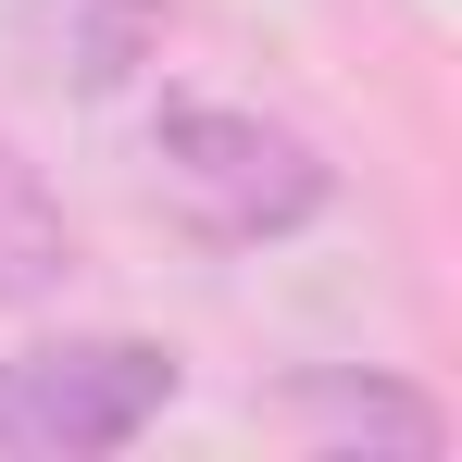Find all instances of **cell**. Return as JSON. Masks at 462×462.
I'll return each instance as SVG.
<instances>
[{
	"mask_svg": "<svg viewBox=\"0 0 462 462\" xmlns=\"http://www.w3.org/2000/svg\"><path fill=\"white\" fill-rule=\"evenodd\" d=\"M151 162L175 188V213L226 250H263V237H300L325 200H337V162L312 151L300 125L275 113H237V100H162Z\"/></svg>",
	"mask_w": 462,
	"mask_h": 462,
	"instance_id": "cell-1",
	"label": "cell"
},
{
	"mask_svg": "<svg viewBox=\"0 0 462 462\" xmlns=\"http://www.w3.org/2000/svg\"><path fill=\"white\" fill-rule=\"evenodd\" d=\"M175 400V350L151 337H51L0 363V450L13 462H100Z\"/></svg>",
	"mask_w": 462,
	"mask_h": 462,
	"instance_id": "cell-2",
	"label": "cell"
},
{
	"mask_svg": "<svg viewBox=\"0 0 462 462\" xmlns=\"http://www.w3.org/2000/svg\"><path fill=\"white\" fill-rule=\"evenodd\" d=\"M13 38H25V63H38L51 88L100 100V88H125L138 63H151L162 0H13Z\"/></svg>",
	"mask_w": 462,
	"mask_h": 462,
	"instance_id": "cell-3",
	"label": "cell"
},
{
	"mask_svg": "<svg viewBox=\"0 0 462 462\" xmlns=\"http://www.w3.org/2000/svg\"><path fill=\"white\" fill-rule=\"evenodd\" d=\"M288 400H300V425L350 438V450H400V462H425L438 438H450L425 387H387V375H300Z\"/></svg>",
	"mask_w": 462,
	"mask_h": 462,
	"instance_id": "cell-4",
	"label": "cell"
},
{
	"mask_svg": "<svg viewBox=\"0 0 462 462\" xmlns=\"http://www.w3.org/2000/svg\"><path fill=\"white\" fill-rule=\"evenodd\" d=\"M63 275H76V226H63V200L38 188V162L0 138V312L51 300Z\"/></svg>",
	"mask_w": 462,
	"mask_h": 462,
	"instance_id": "cell-5",
	"label": "cell"
}]
</instances>
